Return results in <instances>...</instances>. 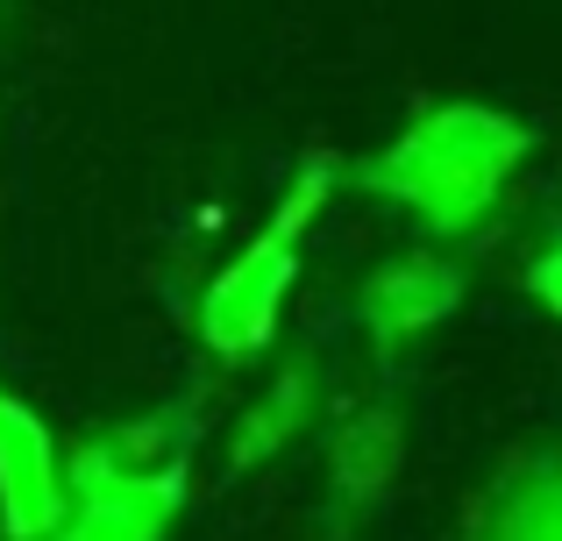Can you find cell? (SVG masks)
<instances>
[{
  "instance_id": "obj_5",
  "label": "cell",
  "mask_w": 562,
  "mask_h": 541,
  "mask_svg": "<svg viewBox=\"0 0 562 541\" xmlns=\"http://www.w3.org/2000/svg\"><path fill=\"white\" fill-rule=\"evenodd\" d=\"M456 271L441 257H398L363 285V328L378 335V349H406L456 306Z\"/></svg>"
},
{
  "instance_id": "obj_7",
  "label": "cell",
  "mask_w": 562,
  "mask_h": 541,
  "mask_svg": "<svg viewBox=\"0 0 562 541\" xmlns=\"http://www.w3.org/2000/svg\"><path fill=\"white\" fill-rule=\"evenodd\" d=\"M477 541H562V457H527L492 492Z\"/></svg>"
},
{
  "instance_id": "obj_8",
  "label": "cell",
  "mask_w": 562,
  "mask_h": 541,
  "mask_svg": "<svg viewBox=\"0 0 562 541\" xmlns=\"http://www.w3.org/2000/svg\"><path fill=\"white\" fill-rule=\"evenodd\" d=\"M306 406H314V371H306V363H292V371L278 377L271 399H257V406L243 414V428H235V471H249V463L278 457V449L300 435Z\"/></svg>"
},
{
  "instance_id": "obj_2",
  "label": "cell",
  "mask_w": 562,
  "mask_h": 541,
  "mask_svg": "<svg viewBox=\"0 0 562 541\" xmlns=\"http://www.w3.org/2000/svg\"><path fill=\"white\" fill-rule=\"evenodd\" d=\"M186 414H150L93 435L65 471V514L43 541H165L186 506Z\"/></svg>"
},
{
  "instance_id": "obj_3",
  "label": "cell",
  "mask_w": 562,
  "mask_h": 541,
  "mask_svg": "<svg viewBox=\"0 0 562 541\" xmlns=\"http://www.w3.org/2000/svg\"><path fill=\"white\" fill-rule=\"evenodd\" d=\"M328 193H335V165H328V157L300 165V179H292V193L278 200L271 228H263V236L249 243L214 285H206V300H200L206 349H221V357H249V349L271 342L278 306H285L292 278H300V243H306V228H314V214L328 207Z\"/></svg>"
},
{
  "instance_id": "obj_1",
  "label": "cell",
  "mask_w": 562,
  "mask_h": 541,
  "mask_svg": "<svg viewBox=\"0 0 562 541\" xmlns=\"http://www.w3.org/2000/svg\"><path fill=\"white\" fill-rule=\"evenodd\" d=\"M520 157H527V128L513 114L449 100V108H427L420 122H406V136L384 143L378 157H363L357 185L384 193L392 207H406L413 222L441 228V236H463L506 193Z\"/></svg>"
},
{
  "instance_id": "obj_6",
  "label": "cell",
  "mask_w": 562,
  "mask_h": 541,
  "mask_svg": "<svg viewBox=\"0 0 562 541\" xmlns=\"http://www.w3.org/2000/svg\"><path fill=\"white\" fill-rule=\"evenodd\" d=\"M392 471H398V420L384 414V406L349 414L328 442V485H335V499H342V514L357 520L363 506L392 485Z\"/></svg>"
},
{
  "instance_id": "obj_4",
  "label": "cell",
  "mask_w": 562,
  "mask_h": 541,
  "mask_svg": "<svg viewBox=\"0 0 562 541\" xmlns=\"http://www.w3.org/2000/svg\"><path fill=\"white\" fill-rule=\"evenodd\" d=\"M65 514V457L36 406L0 385V541H43Z\"/></svg>"
},
{
  "instance_id": "obj_9",
  "label": "cell",
  "mask_w": 562,
  "mask_h": 541,
  "mask_svg": "<svg viewBox=\"0 0 562 541\" xmlns=\"http://www.w3.org/2000/svg\"><path fill=\"white\" fill-rule=\"evenodd\" d=\"M527 292H535L549 314H562V243H555V250H541L535 264H527Z\"/></svg>"
}]
</instances>
